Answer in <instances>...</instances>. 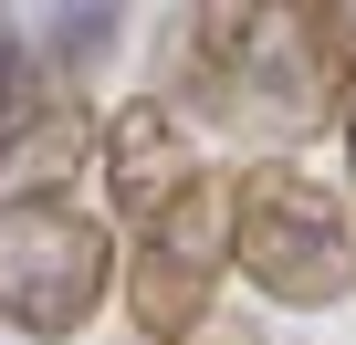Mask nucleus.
I'll list each match as a JSON object with an SVG mask.
<instances>
[{
  "label": "nucleus",
  "mask_w": 356,
  "mask_h": 345,
  "mask_svg": "<svg viewBox=\"0 0 356 345\" xmlns=\"http://www.w3.org/2000/svg\"><path fill=\"white\" fill-rule=\"evenodd\" d=\"M346 32H356L346 11H178L157 94L189 126H231L262 157H293L346 115V84H356Z\"/></svg>",
  "instance_id": "nucleus-1"
},
{
  "label": "nucleus",
  "mask_w": 356,
  "mask_h": 345,
  "mask_svg": "<svg viewBox=\"0 0 356 345\" xmlns=\"http://www.w3.org/2000/svg\"><path fill=\"white\" fill-rule=\"evenodd\" d=\"M42 32H53V53H42V63L84 84V74H95V63H105V53L126 42V11H53Z\"/></svg>",
  "instance_id": "nucleus-6"
},
{
  "label": "nucleus",
  "mask_w": 356,
  "mask_h": 345,
  "mask_svg": "<svg viewBox=\"0 0 356 345\" xmlns=\"http://www.w3.org/2000/svg\"><path fill=\"white\" fill-rule=\"evenodd\" d=\"M95 178H105V210L126 230H147L157 210H178L210 167H200V126L178 115L168 94H126L115 115H95Z\"/></svg>",
  "instance_id": "nucleus-5"
},
{
  "label": "nucleus",
  "mask_w": 356,
  "mask_h": 345,
  "mask_svg": "<svg viewBox=\"0 0 356 345\" xmlns=\"http://www.w3.org/2000/svg\"><path fill=\"white\" fill-rule=\"evenodd\" d=\"M335 136H346V178H356V84H346V115H335Z\"/></svg>",
  "instance_id": "nucleus-7"
},
{
  "label": "nucleus",
  "mask_w": 356,
  "mask_h": 345,
  "mask_svg": "<svg viewBox=\"0 0 356 345\" xmlns=\"http://www.w3.org/2000/svg\"><path fill=\"white\" fill-rule=\"evenodd\" d=\"M220 272H241V199H231V178H200L178 210H157L126 241V283H115L126 293V324L147 345H200Z\"/></svg>",
  "instance_id": "nucleus-4"
},
{
  "label": "nucleus",
  "mask_w": 356,
  "mask_h": 345,
  "mask_svg": "<svg viewBox=\"0 0 356 345\" xmlns=\"http://www.w3.org/2000/svg\"><path fill=\"white\" fill-rule=\"evenodd\" d=\"M115 230L105 210H74L63 189L0 199V324L32 345H74L115 293Z\"/></svg>",
  "instance_id": "nucleus-3"
},
{
  "label": "nucleus",
  "mask_w": 356,
  "mask_h": 345,
  "mask_svg": "<svg viewBox=\"0 0 356 345\" xmlns=\"http://www.w3.org/2000/svg\"><path fill=\"white\" fill-rule=\"evenodd\" d=\"M241 283L273 293L283 314H335L356 293V210L293 157H252L241 178Z\"/></svg>",
  "instance_id": "nucleus-2"
},
{
  "label": "nucleus",
  "mask_w": 356,
  "mask_h": 345,
  "mask_svg": "<svg viewBox=\"0 0 356 345\" xmlns=\"http://www.w3.org/2000/svg\"><path fill=\"white\" fill-rule=\"evenodd\" d=\"M200 345H262V335H252V324H210Z\"/></svg>",
  "instance_id": "nucleus-8"
}]
</instances>
